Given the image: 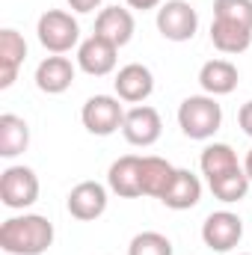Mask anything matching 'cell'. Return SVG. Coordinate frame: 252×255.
Here are the masks:
<instances>
[{
	"mask_svg": "<svg viewBox=\"0 0 252 255\" xmlns=\"http://www.w3.org/2000/svg\"><path fill=\"white\" fill-rule=\"evenodd\" d=\"M54 244V223L42 214L9 217L0 226V250L9 255H42Z\"/></svg>",
	"mask_w": 252,
	"mask_h": 255,
	"instance_id": "cell-1",
	"label": "cell"
},
{
	"mask_svg": "<svg viewBox=\"0 0 252 255\" xmlns=\"http://www.w3.org/2000/svg\"><path fill=\"white\" fill-rule=\"evenodd\" d=\"M178 125L190 139H211L223 125V107L214 95H190L178 107Z\"/></svg>",
	"mask_w": 252,
	"mask_h": 255,
	"instance_id": "cell-2",
	"label": "cell"
},
{
	"mask_svg": "<svg viewBox=\"0 0 252 255\" xmlns=\"http://www.w3.org/2000/svg\"><path fill=\"white\" fill-rule=\"evenodd\" d=\"M36 33H39L42 48L51 51V54H65V51H71V48L77 45V39H80L77 21L71 18V12H63V9H48V12L39 18Z\"/></svg>",
	"mask_w": 252,
	"mask_h": 255,
	"instance_id": "cell-3",
	"label": "cell"
},
{
	"mask_svg": "<svg viewBox=\"0 0 252 255\" xmlns=\"http://www.w3.org/2000/svg\"><path fill=\"white\" fill-rule=\"evenodd\" d=\"M122 98H113V95H92L83 110H80V122L89 133L95 136H110L116 133L119 128L125 125V107L119 104Z\"/></svg>",
	"mask_w": 252,
	"mask_h": 255,
	"instance_id": "cell-4",
	"label": "cell"
},
{
	"mask_svg": "<svg viewBox=\"0 0 252 255\" xmlns=\"http://www.w3.org/2000/svg\"><path fill=\"white\" fill-rule=\"evenodd\" d=\"M0 199L12 211H24L39 199V178L30 166H6L0 172Z\"/></svg>",
	"mask_w": 252,
	"mask_h": 255,
	"instance_id": "cell-5",
	"label": "cell"
},
{
	"mask_svg": "<svg viewBox=\"0 0 252 255\" xmlns=\"http://www.w3.org/2000/svg\"><path fill=\"white\" fill-rule=\"evenodd\" d=\"M199 15L187 0H166L157 9V30L169 42H190L196 36Z\"/></svg>",
	"mask_w": 252,
	"mask_h": 255,
	"instance_id": "cell-6",
	"label": "cell"
},
{
	"mask_svg": "<svg viewBox=\"0 0 252 255\" xmlns=\"http://www.w3.org/2000/svg\"><path fill=\"white\" fill-rule=\"evenodd\" d=\"M244 238V220L232 211H214L202 223V241L214 253H232Z\"/></svg>",
	"mask_w": 252,
	"mask_h": 255,
	"instance_id": "cell-7",
	"label": "cell"
},
{
	"mask_svg": "<svg viewBox=\"0 0 252 255\" xmlns=\"http://www.w3.org/2000/svg\"><path fill=\"white\" fill-rule=\"evenodd\" d=\"M160 130H163L160 113L148 104H136L125 113L122 133H125V139L130 145H154L160 139Z\"/></svg>",
	"mask_w": 252,
	"mask_h": 255,
	"instance_id": "cell-8",
	"label": "cell"
},
{
	"mask_svg": "<svg viewBox=\"0 0 252 255\" xmlns=\"http://www.w3.org/2000/svg\"><path fill=\"white\" fill-rule=\"evenodd\" d=\"M107 211V187L98 181H80L74 190L68 193V214L74 220H98Z\"/></svg>",
	"mask_w": 252,
	"mask_h": 255,
	"instance_id": "cell-9",
	"label": "cell"
},
{
	"mask_svg": "<svg viewBox=\"0 0 252 255\" xmlns=\"http://www.w3.org/2000/svg\"><path fill=\"white\" fill-rule=\"evenodd\" d=\"M113 86H116V95L122 101H127V104H142L154 92V74L142 63H127L125 68H119Z\"/></svg>",
	"mask_w": 252,
	"mask_h": 255,
	"instance_id": "cell-10",
	"label": "cell"
},
{
	"mask_svg": "<svg viewBox=\"0 0 252 255\" xmlns=\"http://www.w3.org/2000/svg\"><path fill=\"white\" fill-rule=\"evenodd\" d=\"M116 51H119L116 45H110L107 39H101V36L92 33L77 48V65L86 74H92V77H104V74H110L116 68Z\"/></svg>",
	"mask_w": 252,
	"mask_h": 255,
	"instance_id": "cell-11",
	"label": "cell"
},
{
	"mask_svg": "<svg viewBox=\"0 0 252 255\" xmlns=\"http://www.w3.org/2000/svg\"><path fill=\"white\" fill-rule=\"evenodd\" d=\"M27 60V42L18 30H0V89H9L18 77V68Z\"/></svg>",
	"mask_w": 252,
	"mask_h": 255,
	"instance_id": "cell-12",
	"label": "cell"
},
{
	"mask_svg": "<svg viewBox=\"0 0 252 255\" xmlns=\"http://www.w3.org/2000/svg\"><path fill=\"white\" fill-rule=\"evenodd\" d=\"M95 36L107 39L116 48H125L133 36V15L122 6H107L95 18Z\"/></svg>",
	"mask_w": 252,
	"mask_h": 255,
	"instance_id": "cell-13",
	"label": "cell"
},
{
	"mask_svg": "<svg viewBox=\"0 0 252 255\" xmlns=\"http://www.w3.org/2000/svg\"><path fill=\"white\" fill-rule=\"evenodd\" d=\"M71 83H74V65L63 54L45 57L39 63V68H36V86L42 92H48V95H60Z\"/></svg>",
	"mask_w": 252,
	"mask_h": 255,
	"instance_id": "cell-14",
	"label": "cell"
},
{
	"mask_svg": "<svg viewBox=\"0 0 252 255\" xmlns=\"http://www.w3.org/2000/svg\"><path fill=\"white\" fill-rule=\"evenodd\" d=\"M175 166L163 157H142L139 160V187H142V196H154V199H163V193L169 190V184L175 181Z\"/></svg>",
	"mask_w": 252,
	"mask_h": 255,
	"instance_id": "cell-15",
	"label": "cell"
},
{
	"mask_svg": "<svg viewBox=\"0 0 252 255\" xmlns=\"http://www.w3.org/2000/svg\"><path fill=\"white\" fill-rule=\"evenodd\" d=\"M139 154H125L119 160H113L110 172H107V184L110 190L122 199H136L142 196V187H139Z\"/></svg>",
	"mask_w": 252,
	"mask_h": 255,
	"instance_id": "cell-16",
	"label": "cell"
},
{
	"mask_svg": "<svg viewBox=\"0 0 252 255\" xmlns=\"http://www.w3.org/2000/svg\"><path fill=\"white\" fill-rule=\"evenodd\" d=\"M238 80H241L238 65L229 63V60H208V63L202 65V71H199L202 89H205L208 95H214V98L235 92V89H238Z\"/></svg>",
	"mask_w": 252,
	"mask_h": 255,
	"instance_id": "cell-17",
	"label": "cell"
},
{
	"mask_svg": "<svg viewBox=\"0 0 252 255\" xmlns=\"http://www.w3.org/2000/svg\"><path fill=\"white\" fill-rule=\"evenodd\" d=\"M211 42L223 54H244L252 45V30L244 27V24H238V21L214 18V24H211Z\"/></svg>",
	"mask_w": 252,
	"mask_h": 255,
	"instance_id": "cell-18",
	"label": "cell"
},
{
	"mask_svg": "<svg viewBox=\"0 0 252 255\" xmlns=\"http://www.w3.org/2000/svg\"><path fill=\"white\" fill-rule=\"evenodd\" d=\"M202 199V181L199 175H193L190 169H178L175 172V181L169 184V190L163 193V205L172 208V211H187V208H196Z\"/></svg>",
	"mask_w": 252,
	"mask_h": 255,
	"instance_id": "cell-19",
	"label": "cell"
},
{
	"mask_svg": "<svg viewBox=\"0 0 252 255\" xmlns=\"http://www.w3.org/2000/svg\"><path fill=\"white\" fill-rule=\"evenodd\" d=\"M30 145V128L21 116L3 113L0 116V157H18Z\"/></svg>",
	"mask_w": 252,
	"mask_h": 255,
	"instance_id": "cell-20",
	"label": "cell"
},
{
	"mask_svg": "<svg viewBox=\"0 0 252 255\" xmlns=\"http://www.w3.org/2000/svg\"><path fill=\"white\" fill-rule=\"evenodd\" d=\"M199 166H202V175H205L208 181H214V178H223V175H229V172L241 169L235 148H232V145H226V142H211V145L202 151V157H199Z\"/></svg>",
	"mask_w": 252,
	"mask_h": 255,
	"instance_id": "cell-21",
	"label": "cell"
},
{
	"mask_svg": "<svg viewBox=\"0 0 252 255\" xmlns=\"http://www.w3.org/2000/svg\"><path fill=\"white\" fill-rule=\"evenodd\" d=\"M250 175L244 172V166L241 169H235V172H229V175H223V178H214V181H208V187L211 193L220 199V202H226V205H232V202H241L247 190H250Z\"/></svg>",
	"mask_w": 252,
	"mask_h": 255,
	"instance_id": "cell-22",
	"label": "cell"
},
{
	"mask_svg": "<svg viewBox=\"0 0 252 255\" xmlns=\"http://www.w3.org/2000/svg\"><path fill=\"white\" fill-rule=\"evenodd\" d=\"M127 255H172V244L160 232H139L130 241Z\"/></svg>",
	"mask_w": 252,
	"mask_h": 255,
	"instance_id": "cell-23",
	"label": "cell"
},
{
	"mask_svg": "<svg viewBox=\"0 0 252 255\" xmlns=\"http://www.w3.org/2000/svg\"><path fill=\"white\" fill-rule=\"evenodd\" d=\"M214 18L238 21L252 30V0H214Z\"/></svg>",
	"mask_w": 252,
	"mask_h": 255,
	"instance_id": "cell-24",
	"label": "cell"
},
{
	"mask_svg": "<svg viewBox=\"0 0 252 255\" xmlns=\"http://www.w3.org/2000/svg\"><path fill=\"white\" fill-rule=\"evenodd\" d=\"M238 122H241V128H244V133L252 136V101H247V104L238 110Z\"/></svg>",
	"mask_w": 252,
	"mask_h": 255,
	"instance_id": "cell-25",
	"label": "cell"
},
{
	"mask_svg": "<svg viewBox=\"0 0 252 255\" xmlns=\"http://www.w3.org/2000/svg\"><path fill=\"white\" fill-rule=\"evenodd\" d=\"M68 6L74 12H95L101 6V0H68Z\"/></svg>",
	"mask_w": 252,
	"mask_h": 255,
	"instance_id": "cell-26",
	"label": "cell"
},
{
	"mask_svg": "<svg viewBox=\"0 0 252 255\" xmlns=\"http://www.w3.org/2000/svg\"><path fill=\"white\" fill-rule=\"evenodd\" d=\"M127 6H130V9H142V12H145V9H157V6H160V0H127Z\"/></svg>",
	"mask_w": 252,
	"mask_h": 255,
	"instance_id": "cell-27",
	"label": "cell"
},
{
	"mask_svg": "<svg viewBox=\"0 0 252 255\" xmlns=\"http://www.w3.org/2000/svg\"><path fill=\"white\" fill-rule=\"evenodd\" d=\"M244 172L250 175V181H252V148L247 151V160H244Z\"/></svg>",
	"mask_w": 252,
	"mask_h": 255,
	"instance_id": "cell-28",
	"label": "cell"
},
{
	"mask_svg": "<svg viewBox=\"0 0 252 255\" xmlns=\"http://www.w3.org/2000/svg\"><path fill=\"white\" fill-rule=\"evenodd\" d=\"M244 255H247V253H244Z\"/></svg>",
	"mask_w": 252,
	"mask_h": 255,
	"instance_id": "cell-29",
	"label": "cell"
}]
</instances>
